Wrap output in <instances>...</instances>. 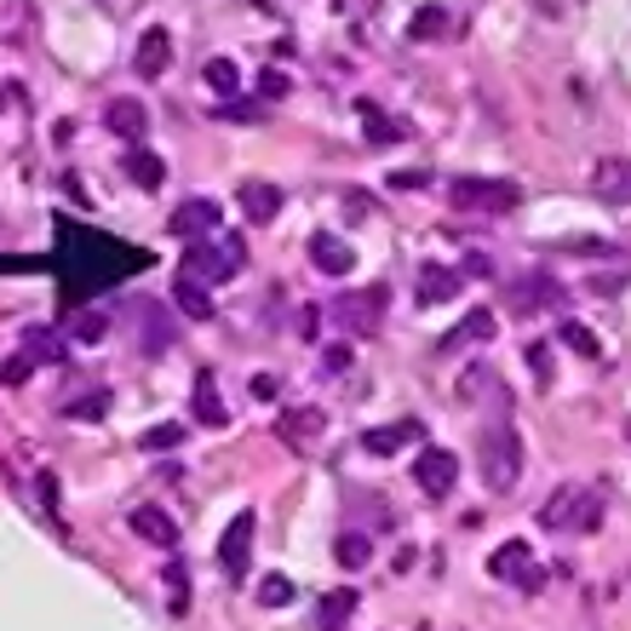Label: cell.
Instances as JSON below:
<instances>
[{
	"mask_svg": "<svg viewBox=\"0 0 631 631\" xmlns=\"http://www.w3.org/2000/svg\"><path fill=\"white\" fill-rule=\"evenodd\" d=\"M602 522V499L591 494V488H579V483H568V488H557L545 505H540V528H551V534H586V528H597Z\"/></svg>",
	"mask_w": 631,
	"mask_h": 631,
	"instance_id": "obj_1",
	"label": "cell"
},
{
	"mask_svg": "<svg viewBox=\"0 0 631 631\" xmlns=\"http://www.w3.org/2000/svg\"><path fill=\"white\" fill-rule=\"evenodd\" d=\"M517 476H522V442L511 431V419L499 414V425L483 431V483L505 494V488H517Z\"/></svg>",
	"mask_w": 631,
	"mask_h": 631,
	"instance_id": "obj_2",
	"label": "cell"
},
{
	"mask_svg": "<svg viewBox=\"0 0 631 631\" xmlns=\"http://www.w3.org/2000/svg\"><path fill=\"white\" fill-rule=\"evenodd\" d=\"M448 201L460 213H505V207H517V201H522V190L511 179H483V172H471V179L448 184Z\"/></svg>",
	"mask_w": 631,
	"mask_h": 631,
	"instance_id": "obj_3",
	"label": "cell"
},
{
	"mask_svg": "<svg viewBox=\"0 0 631 631\" xmlns=\"http://www.w3.org/2000/svg\"><path fill=\"white\" fill-rule=\"evenodd\" d=\"M241 259H247V247L236 236H224V241H207V247H190L179 275H190V282H201V288H207V282H230V275L241 270Z\"/></svg>",
	"mask_w": 631,
	"mask_h": 631,
	"instance_id": "obj_4",
	"label": "cell"
},
{
	"mask_svg": "<svg viewBox=\"0 0 631 631\" xmlns=\"http://www.w3.org/2000/svg\"><path fill=\"white\" fill-rule=\"evenodd\" d=\"M505 305H511L517 316H540L545 305H563V288L551 282L545 270H534V275H517V282L505 288Z\"/></svg>",
	"mask_w": 631,
	"mask_h": 631,
	"instance_id": "obj_5",
	"label": "cell"
},
{
	"mask_svg": "<svg viewBox=\"0 0 631 631\" xmlns=\"http://www.w3.org/2000/svg\"><path fill=\"white\" fill-rule=\"evenodd\" d=\"M414 483L431 494V499H448L453 483H460V460H453L448 448H425L419 460H414Z\"/></svg>",
	"mask_w": 631,
	"mask_h": 631,
	"instance_id": "obj_6",
	"label": "cell"
},
{
	"mask_svg": "<svg viewBox=\"0 0 631 631\" xmlns=\"http://www.w3.org/2000/svg\"><path fill=\"white\" fill-rule=\"evenodd\" d=\"M252 528H259V517H252V511H236V517H230V528H224V540H218V563H224V574H230V579H241V574H247Z\"/></svg>",
	"mask_w": 631,
	"mask_h": 631,
	"instance_id": "obj_7",
	"label": "cell"
},
{
	"mask_svg": "<svg viewBox=\"0 0 631 631\" xmlns=\"http://www.w3.org/2000/svg\"><path fill=\"white\" fill-rule=\"evenodd\" d=\"M488 574H494V579H511V586H522V591L540 586V568H534V557H528L522 540H505L494 557H488Z\"/></svg>",
	"mask_w": 631,
	"mask_h": 631,
	"instance_id": "obj_8",
	"label": "cell"
},
{
	"mask_svg": "<svg viewBox=\"0 0 631 631\" xmlns=\"http://www.w3.org/2000/svg\"><path fill=\"white\" fill-rule=\"evenodd\" d=\"M385 305H391V293H385V288H368V293H345L334 311H339L345 327H357V334H373L379 316H385Z\"/></svg>",
	"mask_w": 631,
	"mask_h": 631,
	"instance_id": "obj_9",
	"label": "cell"
},
{
	"mask_svg": "<svg viewBox=\"0 0 631 631\" xmlns=\"http://www.w3.org/2000/svg\"><path fill=\"white\" fill-rule=\"evenodd\" d=\"M322 431H327V419H322L316 408H288L282 425H275V437H282L293 453H311V448L322 442Z\"/></svg>",
	"mask_w": 631,
	"mask_h": 631,
	"instance_id": "obj_10",
	"label": "cell"
},
{
	"mask_svg": "<svg viewBox=\"0 0 631 631\" xmlns=\"http://www.w3.org/2000/svg\"><path fill=\"white\" fill-rule=\"evenodd\" d=\"M591 190H597V201H609V207H631V161H620V156L597 161L591 167Z\"/></svg>",
	"mask_w": 631,
	"mask_h": 631,
	"instance_id": "obj_11",
	"label": "cell"
},
{
	"mask_svg": "<svg viewBox=\"0 0 631 631\" xmlns=\"http://www.w3.org/2000/svg\"><path fill=\"white\" fill-rule=\"evenodd\" d=\"M218 224H224V207L207 201V195H190V201L172 207V230L179 236H207V230H218Z\"/></svg>",
	"mask_w": 631,
	"mask_h": 631,
	"instance_id": "obj_12",
	"label": "cell"
},
{
	"mask_svg": "<svg viewBox=\"0 0 631 631\" xmlns=\"http://www.w3.org/2000/svg\"><path fill=\"white\" fill-rule=\"evenodd\" d=\"M104 126H110L115 138L138 144V138L149 133V110L138 104V98H110V110H104Z\"/></svg>",
	"mask_w": 631,
	"mask_h": 631,
	"instance_id": "obj_13",
	"label": "cell"
},
{
	"mask_svg": "<svg viewBox=\"0 0 631 631\" xmlns=\"http://www.w3.org/2000/svg\"><path fill=\"white\" fill-rule=\"evenodd\" d=\"M167 58H172V35L161 30V23H149V30L138 35V75H144V81H156V75L167 69Z\"/></svg>",
	"mask_w": 631,
	"mask_h": 631,
	"instance_id": "obj_14",
	"label": "cell"
},
{
	"mask_svg": "<svg viewBox=\"0 0 631 631\" xmlns=\"http://www.w3.org/2000/svg\"><path fill=\"white\" fill-rule=\"evenodd\" d=\"M133 534L167 551V545H179V522H172L161 505H138V511H133Z\"/></svg>",
	"mask_w": 631,
	"mask_h": 631,
	"instance_id": "obj_15",
	"label": "cell"
},
{
	"mask_svg": "<svg viewBox=\"0 0 631 631\" xmlns=\"http://www.w3.org/2000/svg\"><path fill=\"white\" fill-rule=\"evenodd\" d=\"M419 437V419H396V425H379V431H362V453H379V460H385V453H402Z\"/></svg>",
	"mask_w": 631,
	"mask_h": 631,
	"instance_id": "obj_16",
	"label": "cell"
},
{
	"mask_svg": "<svg viewBox=\"0 0 631 631\" xmlns=\"http://www.w3.org/2000/svg\"><path fill=\"white\" fill-rule=\"evenodd\" d=\"M236 201H241V213H247L252 224H270L275 213H282V190H275V184H264V179H247Z\"/></svg>",
	"mask_w": 631,
	"mask_h": 631,
	"instance_id": "obj_17",
	"label": "cell"
},
{
	"mask_svg": "<svg viewBox=\"0 0 631 631\" xmlns=\"http://www.w3.org/2000/svg\"><path fill=\"white\" fill-rule=\"evenodd\" d=\"M311 259H316V270H327V275L357 270V252H350L339 236H327V230H316V236H311Z\"/></svg>",
	"mask_w": 631,
	"mask_h": 631,
	"instance_id": "obj_18",
	"label": "cell"
},
{
	"mask_svg": "<svg viewBox=\"0 0 631 631\" xmlns=\"http://www.w3.org/2000/svg\"><path fill=\"white\" fill-rule=\"evenodd\" d=\"M172 305H179L190 322H213V298L201 282H190V275H172Z\"/></svg>",
	"mask_w": 631,
	"mask_h": 631,
	"instance_id": "obj_19",
	"label": "cell"
},
{
	"mask_svg": "<svg viewBox=\"0 0 631 631\" xmlns=\"http://www.w3.org/2000/svg\"><path fill=\"white\" fill-rule=\"evenodd\" d=\"M494 311H471L460 327H453V334L442 339V357H453V350H460V345H476V339H494Z\"/></svg>",
	"mask_w": 631,
	"mask_h": 631,
	"instance_id": "obj_20",
	"label": "cell"
},
{
	"mask_svg": "<svg viewBox=\"0 0 631 631\" xmlns=\"http://www.w3.org/2000/svg\"><path fill=\"white\" fill-rule=\"evenodd\" d=\"M448 30H453V12L437 7V0H431V7H419V12L408 18V41H442Z\"/></svg>",
	"mask_w": 631,
	"mask_h": 631,
	"instance_id": "obj_21",
	"label": "cell"
},
{
	"mask_svg": "<svg viewBox=\"0 0 631 631\" xmlns=\"http://www.w3.org/2000/svg\"><path fill=\"white\" fill-rule=\"evenodd\" d=\"M460 288H465V282H460L453 270H437V264H431V270H419V288H414V293H419V305H442V298H453Z\"/></svg>",
	"mask_w": 631,
	"mask_h": 631,
	"instance_id": "obj_22",
	"label": "cell"
},
{
	"mask_svg": "<svg viewBox=\"0 0 631 631\" xmlns=\"http://www.w3.org/2000/svg\"><path fill=\"white\" fill-rule=\"evenodd\" d=\"M126 179H133L138 190H161V184H167V161L149 156V149H133V161H126Z\"/></svg>",
	"mask_w": 631,
	"mask_h": 631,
	"instance_id": "obj_23",
	"label": "cell"
},
{
	"mask_svg": "<svg viewBox=\"0 0 631 631\" xmlns=\"http://www.w3.org/2000/svg\"><path fill=\"white\" fill-rule=\"evenodd\" d=\"M195 419L201 425H224V402H218V379L201 368L195 373Z\"/></svg>",
	"mask_w": 631,
	"mask_h": 631,
	"instance_id": "obj_24",
	"label": "cell"
},
{
	"mask_svg": "<svg viewBox=\"0 0 631 631\" xmlns=\"http://www.w3.org/2000/svg\"><path fill=\"white\" fill-rule=\"evenodd\" d=\"M201 81H207L218 98H236L241 92V69L230 58H207V69H201Z\"/></svg>",
	"mask_w": 631,
	"mask_h": 631,
	"instance_id": "obj_25",
	"label": "cell"
},
{
	"mask_svg": "<svg viewBox=\"0 0 631 631\" xmlns=\"http://www.w3.org/2000/svg\"><path fill=\"white\" fill-rule=\"evenodd\" d=\"M350 609H357V591H334V597L322 602V615H316V626H322V631H345Z\"/></svg>",
	"mask_w": 631,
	"mask_h": 631,
	"instance_id": "obj_26",
	"label": "cell"
},
{
	"mask_svg": "<svg viewBox=\"0 0 631 631\" xmlns=\"http://www.w3.org/2000/svg\"><path fill=\"white\" fill-rule=\"evenodd\" d=\"M334 557H339V568H368L373 545H368V534H339L334 540Z\"/></svg>",
	"mask_w": 631,
	"mask_h": 631,
	"instance_id": "obj_27",
	"label": "cell"
},
{
	"mask_svg": "<svg viewBox=\"0 0 631 631\" xmlns=\"http://www.w3.org/2000/svg\"><path fill=\"white\" fill-rule=\"evenodd\" d=\"M138 316H144V350H161V345H167V316H161V305H138Z\"/></svg>",
	"mask_w": 631,
	"mask_h": 631,
	"instance_id": "obj_28",
	"label": "cell"
},
{
	"mask_svg": "<svg viewBox=\"0 0 631 631\" xmlns=\"http://www.w3.org/2000/svg\"><path fill=\"white\" fill-rule=\"evenodd\" d=\"M259 602H264V609H288V602H293V579L288 574H270L264 586H259Z\"/></svg>",
	"mask_w": 631,
	"mask_h": 631,
	"instance_id": "obj_29",
	"label": "cell"
},
{
	"mask_svg": "<svg viewBox=\"0 0 631 631\" xmlns=\"http://www.w3.org/2000/svg\"><path fill=\"white\" fill-rule=\"evenodd\" d=\"M69 339H81V345L104 339V316H98V311H81V316H69Z\"/></svg>",
	"mask_w": 631,
	"mask_h": 631,
	"instance_id": "obj_30",
	"label": "cell"
},
{
	"mask_svg": "<svg viewBox=\"0 0 631 631\" xmlns=\"http://www.w3.org/2000/svg\"><path fill=\"white\" fill-rule=\"evenodd\" d=\"M104 408H110V396H104V391H92V396H75L64 414H69V419H104Z\"/></svg>",
	"mask_w": 631,
	"mask_h": 631,
	"instance_id": "obj_31",
	"label": "cell"
},
{
	"mask_svg": "<svg viewBox=\"0 0 631 631\" xmlns=\"http://www.w3.org/2000/svg\"><path fill=\"white\" fill-rule=\"evenodd\" d=\"M167 602H172V615H184L190 609V579H184V568H167Z\"/></svg>",
	"mask_w": 631,
	"mask_h": 631,
	"instance_id": "obj_32",
	"label": "cell"
},
{
	"mask_svg": "<svg viewBox=\"0 0 631 631\" xmlns=\"http://www.w3.org/2000/svg\"><path fill=\"white\" fill-rule=\"evenodd\" d=\"M30 357H41V362H64V345H58L53 334H30Z\"/></svg>",
	"mask_w": 631,
	"mask_h": 631,
	"instance_id": "obj_33",
	"label": "cell"
},
{
	"mask_svg": "<svg viewBox=\"0 0 631 631\" xmlns=\"http://www.w3.org/2000/svg\"><path fill=\"white\" fill-rule=\"evenodd\" d=\"M179 437H184L179 425H156V431H144V448L156 453V448H172V442H179Z\"/></svg>",
	"mask_w": 631,
	"mask_h": 631,
	"instance_id": "obj_34",
	"label": "cell"
},
{
	"mask_svg": "<svg viewBox=\"0 0 631 631\" xmlns=\"http://www.w3.org/2000/svg\"><path fill=\"white\" fill-rule=\"evenodd\" d=\"M563 339H568V350H579V357H597V339L586 327H563Z\"/></svg>",
	"mask_w": 631,
	"mask_h": 631,
	"instance_id": "obj_35",
	"label": "cell"
},
{
	"mask_svg": "<svg viewBox=\"0 0 631 631\" xmlns=\"http://www.w3.org/2000/svg\"><path fill=\"white\" fill-rule=\"evenodd\" d=\"M259 92H264V98H282V92H288V75H270V69H264V75H259Z\"/></svg>",
	"mask_w": 631,
	"mask_h": 631,
	"instance_id": "obj_36",
	"label": "cell"
},
{
	"mask_svg": "<svg viewBox=\"0 0 631 631\" xmlns=\"http://www.w3.org/2000/svg\"><path fill=\"white\" fill-rule=\"evenodd\" d=\"M350 368V345H327V373H345Z\"/></svg>",
	"mask_w": 631,
	"mask_h": 631,
	"instance_id": "obj_37",
	"label": "cell"
},
{
	"mask_svg": "<svg viewBox=\"0 0 631 631\" xmlns=\"http://www.w3.org/2000/svg\"><path fill=\"white\" fill-rule=\"evenodd\" d=\"M391 184H396V190H419V184H425V172H396Z\"/></svg>",
	"mask_w": 631,
	"mask_h": 631,
	"instance_id": "obj_38",
	"label": "cell"
}]
</instances>
